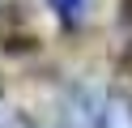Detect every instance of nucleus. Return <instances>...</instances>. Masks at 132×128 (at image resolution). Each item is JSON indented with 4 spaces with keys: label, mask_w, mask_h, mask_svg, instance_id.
Returning a JSON list of instances; mask_svg holds the SVG:
<instances>
[{
    "label": "nucleus",
    "mask_w": 132,
    "mask_h": 128,
    "mask_svg": "<svg viewBox=\"0 0 132 128\" xmlns=\"http://www.w3.org/2000/svg\"><path fill=\"white\" fill-rule=\"evenodd\" d=\"M72 128H132V98L119 90L106 94H77L68 107Z\"/></svg>",
    "instance_id": "f257e3e1"
},
{
    "label": "nucleus",
    "mask_w": 132,
    "mask_h": 128,
    "mask_svg": "<svg viewBox=\"0 0 132 128\" xmlns=\"http://www.w3.org/2000/svg\"><path fill=\"white\" fill-rule=\"evenodd\" d=\"M51 9L55 13H60V21H81V17H85V9H89V0H51Z\"/></svg>",
    "instance_id": "f03ea898"
}]
</instances>
